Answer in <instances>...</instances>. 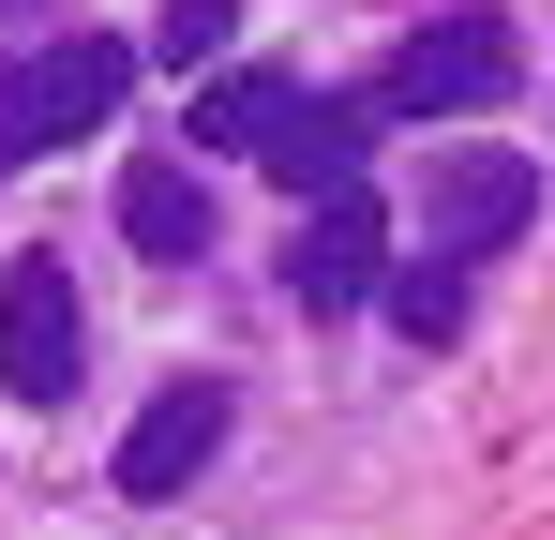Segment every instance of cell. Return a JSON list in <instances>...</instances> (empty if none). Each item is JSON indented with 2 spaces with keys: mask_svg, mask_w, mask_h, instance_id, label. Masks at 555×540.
Segmentation results:
<instances>
[{
  "mask_svg": "<svg viewBox=\"0 0 555 540\" xmlns=\"http://www.w3.org/2000/svg\"><path fill=\"white\" fill-rule=\"evenodd\" d=\"M120 90H135V46L120 30H61L30 61H0V180L46 166V151H76L91 120H120Z\"/></svg>",
  "mask_w": 555,
  "mask_h": 540,
  "instance_id": "1",
  "label": "cell"
},
{
  "mask_svg": "<svg viewBox=\"0 0 555 540\" xmlns=\"http://www.w3.org/2000/svg\"><path fill=\"white\" fill-rule=\"evenodd\" d=\"M511 76H526L511 15H495V0H451V15H436L361 105H375V120H480V105H511Z\"/></svg>",
  "mask_w": 555,
  "mask_h": 540,
  "instance_id": "2",
  "label": "cell"
},
{
  "mask_svg": "<svg viewBox=\"0 0 555 540\" xmlns=\"http://www.w3.org/2000/svg\"><path fill=\"white\" fill-rule=\"evenodd\" d=\"M76 375H91V300H76V270L15 256L0 270V390H15V406H76Z\"/></svg>",
  "mask_w": 555,
  "mask_h": 540,
  "instance_id": "3",
  "label": "cell"
},
{
  "mask_svg": "<svg viewBox=\"0 0 555 540\" xmlns=\"http://www.w3.org/2000/svg\"><path fill=\"white\" fill-rule=\"evenodd\" d=\"M526 226H541V166L526 151H451V166L421 180V241L451 270H480L495 241H526Z\"/></svg>",
  "mask_w": 555,
  "mask_h": 540,
  "instance_id": "4",
  "label": "cell"
},
{
  "mask_svg": "<svg viewBox=\"0 0 555 540\" xmlns=\"http://www.w3.org/2000/svg\"><path fill=\"white\" fill-rule=\"evenodd\" d=\"M375 285H390V210H375V180L361 195H315L300 241H285V300H300V316H361Z\"/></svg>",
  "mask_w": 555,
  "mask_h": 540,
  "instance_id": "5",
  "label": "cell"
},
{
  "mask_svg": "<svg viewBox=\"0 0 555 540\" xmlns=\"http://www.w3.org/2000/svg\"><path fill=\"white\" fill-rule=\"evenodd\" d=\"M210 450H225V390H210V375H166V390L135 406V436L105 450V480H120L135 511H166V496H181Z\"/></svg>",
  "mask_w": 555,
  "mask_h": 540,
  "instance_id": "6",
  "label": "cell"
},
{
  "mask_svg": "<svg viewBox=\"0 0 555 540\" xmlns=\"http://www.w3.org/2000/svg\"><path fill=\"white\" fill-rule=\"evenodd\" d=\"M361 151H375V105H300V90H285V120L256 136V166L285 195H361Z\"/></svg>",
  "mask_w": 555,
  "mask_h": 540,
  "instance_id": "7",
  "label": "cell"
},
{
  "mask_svg": "<svg viewBox=\"0 0 555 540\" xmlns=\"http://www.w3.org/2000/svg\"><path fill=\"white\" fill-rule=\"evenodd\" d=\"M120 241H135L151 270H195V256H210V180H195L181 151L120 166Z\"/></svg>",
  "mask_w": 555,
  "mask_h": 540,
  "instance_id": "8",
  "label": "cell"
},
{
  "mask_svg": "<svg viewBox=\"0 0 555 540\" xmlns=\"http://www.w3.org/2000/svg\"><path fill=\"white\" fill-rule=\"evenodd\" d=\"M271 120H285V76H271V61H241V76L195 90V151H241V166H256V136H271Z\"/></svg>",
  "mask_w": 555,
  "mask_h": 540,
  "instance_id": "9",
  "label": "cell"
},
{
  "mask_svg": "<svg viewBox=\"0 0 555 540\" xmlns=\"http://www.w3.org/2000/svg\"><path fill=\"white\" fill-rule=\"evenodd\" d=\"M375 300H390V331H405V346H451V331H465V270H451V256H421V270H390V285H375Z\"/></svg>",
  "mask_w": 555,
  "mask_h": 540,
  "instance_id": "10",
  "label": "cell"
},
{
  "mask_svg": "<svg viewBox=\"0 0 555 540\" xmlns=\"http://www.w3.org/2000/svg\"><path fill=\"white\" fill-rule=\"evenodd\" d=\"M241 46V0H166V61H225Z\"/></svg>",
  "mask_w": 555,
  "mask_h": 540,
  "instance_id": "11",
  "label": "cell"
}]
</instances>
